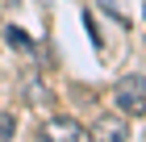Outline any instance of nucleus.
Masks as SVG:
<instances>
[{"instance_id":"f257e3e1","label":"nucleus","mask_w":146,"mask_h":142,"mask_svg":"<svg viewBox=\"0 0 146 142\" xmlns=\"http://www.w3.org/2000/svg\"><path fill=\"white\" fill-rule=\"evenodd\" d=\"M113 100L125 117H142L146 113V75H121L113 88Z\"/></svg>"},{"instance_id":"f03ea898","label":"nucleus","mask_w":146,"mask_h":142,"mask_svg":"<svg viewBox=\"0 0 146 142\" xmlns=\"http://www.w3.org/2000/svg\"><path fill=\"white\" fill-rule=\"evenodd\" d=\"M38 142H84V130L75 117H46L38 130Z\"/></svg>"},{"instance_id":"7ed1b4c3","label":"nucleus","mask_w":146,"mask_h":142,"mask_svg":"<svg viewBox=\"0 0 146 142\" xmlns=\"http://www.w3.org/2000/svg\"><path fill=\"white\" fill-rule=\"evenodd\" d=\"M92 142H129L125 117H96L92 121Z\"/></svg>"},{"instance_id":"20e7f679","label":"nucleus","mask_w":146,"mask_h":142,"mask_svg":"<svg viewBox=\"0 0 146 142\" xmlns=\"http://www.w3.org/2000/svg\"><path fill=\"white\" fill-rule=\"evenodd\" d=\"M4 38H9V46H17V50H34V38H29V33H21V29H9Z\"/></svg>"},{"instance_id":"39448f33","label":"nucleus","mask_w":146,"mask_h":142,"mask_svg":"<svg viewBox=\"0 0 146 142\" xmlns=\"http://www.w3.org/2000/svg\"><path fill=\"white\" fill-rule=\"evenodd\" d=\"M13 134H17V117L13 113H0V142H13Z\"/></svg>"},{"instance_id":"423d86ee","label":"nucleus","mask_w":146,"mask_h":142,"mask_svg":"<svg viewBox=\"0 0 146 142\" xmlns=\"http://www.w3.org/2000/svg\"><path fill=\"white\" fill-rule=\"evenodd\" d=\"M100 4H104V13H109V17H113L117 25H125V29H129V17H125V13L117 9V0H100Z\"/></svg>"},{"instance_id":"0eeeda50","label":"nucleus","mask_w":146,"mask_h":142,"mask_svg":"<svg viewBox=\"0 0 146 142\" xmlns=\"http://www.w3.org/2000/svg\"><path fill=\"white\" fill-rule=\"evenodd\" d=\"M84 29H88L92 46H100V29H96V21H92V13H88V17H84Z\"/></svg>"}]
</instances>
